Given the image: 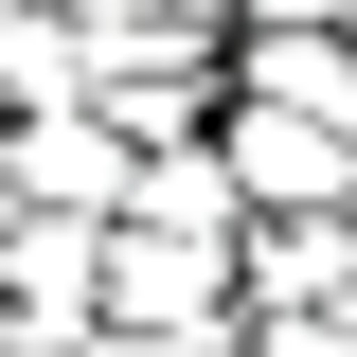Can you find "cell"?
<instances>
[{"instance_id": "6da1fadb", "label": "cell", "mask_w": 357, "mask_h": 357, "mask_svg": "<svg viewBox=\"0 0 357 357\" xmlns=\"http://www.w3.org/2000/svg\"><path fill=\"white\" fill-rule=\"evenodd\" d=\"M89 321H107V340H161V357L250 340V321H232V250H178V232H107V250H89Z\"/></svg>"}, {"instance_id": "7a4b0ae2", "label": "cell", "mask_w": 357, "mask_h": 357, "mask_svg": "<svg viewBox=\"0 0 357 357\" xmlns=\"http://www.w3.org/2000/svg\"><path fill=\"white\" fill-rule=\"evenodd\" d=\"M126 143H107V126H89V107H54V126H0V197H18V215H72V232H107V215H126Z\"/></svg>"}, {"instance_id": "3957f363", "label": "cell", "mask_w": 357, "mask_h": 357, "mask_svg": "<svg viewBox=\"0 0 357 357\" xmlns=\"http://www.w3.org/2000/svg\"><path fill=\"white\" fill-rule=\"evenodd\" d=\"M357 286V250H340V215H268V232H232V321H304V304H340Z\"/></svg>"}, {"instance_id": "277c9868", "label": "cell", "mask_w": 357, "mask_h": 357, "mask_svg": "<svg viewBox=\"0 0 357 357\" xmlns=\"http://www.w3.org/2000/svg\"><path fill=\"white\" fill-rule=\"evenodd\" d=\"M89 126L126 143V161H178V143H215V54H161V72H107V89H89Z\"/></svg>"}, {"instance_id": "5b68a950", "label": "cell", "mask_w": 357, "mask_h": 357, "mask_svg": "<svg viewBox=\"0 0 357 357\" xmlns=\"http://www.w3.org/2000/svg\"><path fill=\"white\" fill-rule=\"evenodd\" d=\"M107 232H178V250H232L250 215H232L215 143H178V161H143V178H126V215H107Z\"/></svg>"}, {"instance_id": "8992f818", "label": "cell", "mask_w": 357, "mask_h": 357, "mask_svg": "<svg viewBox=\"0 0 357 357\" xmlns=\"http://www.w3.org/2000/svg\"><path fill=\"white\" fill-rule=\"evenodd\" d=\"M250 357H357V286H340V304H304V321H268Z\"/></svg>"}, {"instance_id": "52a82bcc", "label": "cell", "mask_w": 357, "mask_h": 357, "mask_svg": "<svg viewBox=\"0 0 357 357\" xmlns=\"http://www.w3.org/2000/svg\"><path fill=\"white\" fill-rule=\"evenodd\" d=\"M232 36H340V0H232Z\"/></svg>"}, {"instance_id": "ba28073f", "label": "cell", "mask_w": 357, "mask_h": 357, "mask_svg": "<svg viewBox=\"0 0 357 357\" xmlns=\"http://www.w3.org/2000/svg\"><path fill=\"white\" fill-rule=\"evenodd\" d=\"M340 72H357V0H340Z\"/></svg>"}]
</instances>
